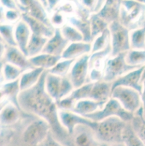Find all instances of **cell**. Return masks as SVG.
Here are the masks:
<instances>
[{
	"instance_id": "cell-1",
	"label": "cell",
	"mask_w": 145,
	"mask_h": 146,
	"mask_svg": "<svg viewBox=\"0 0 145 146\" xmlns=\"http://www.w3.org/2000/svg\"><path fill=\"white\" fill-rule=\"evenodd\" d=\"M47 74L48 71L45 70L34 87L21 92L18 96L19 106L24 112L46 121L53 135L60 143L64 146H72L71 135L60 122L57 103L45 90Z\"/></svg>"
},
{
	"instance_id": "cell-2",
	"label": "cell",
	"mask_w": 145,
	"mask_h": 146,
	"mask_svg": "<svg viewBox=\"0 0 145 146\" xmlns=\"http://www.w3.org/2000/svg\"><path fill=\"white\" fill-rule=\"evenodd\" d=\"M50 131V126L46 121L26 113L18 124L14 146H39Z\"/></svg>"
},
{
	"instance_id": "cell-3",
	"label": "cell",
	"mask_w": 145,
	"mask_h": 146,
	"mask_svg": "<svg viewBox=\"0 0 145 146\" xmlns=\"http://www.w3.org/2000/svg\"><path fill=\"white\" fill-rule=\"evenodd\" d=\"M127 123L116 117L98 122L94 130L97 139L102 144L112 145L123 143V134Z\"/></svg>"
},
{
	"instance_id": "cell-4",
	"label": "cell",
	"mask_w": 145,
	"mask_h": 146,
	"mask_svg": "<svg viewBox=\"0 0 145 146\" xmlns=\"http://www.w3.org/2000/svg\"><path fill=\"white\" fill-rule=\"evenodd\" d=\"M145 1H121L119 22L130 31L142 27Z\"/></svg>"
},
{
	"instance_id": "cell-5",
	"label": "cell",
	"mask_w": 145,
	"mask_h": 146,
	"mask_svg": "<svg viewBox=\"0 0 145 146\" xmlns=\"http://www.w3.org/2000/svg\"><path fill=\"white\" fill-rule=\"evenodd\" d=\"M45 90L57 104L70 95L73 91V86L69 77H61L48 73L45 82Z\"/></svg>"
},
{
	"instance_id": "cell-6",
	"label": "cell",
	"mask_w": 145,
	"mask_h": 146,
	"mask_svg": "<svg viewBox=\"0 0 145 146\" xmlns=\"http://www.w3.org/2000/svg\"><path fill=\"white\" fill-rule=\"evenodd\" d=\"M112 46L111 57L128 52L131 49L130 42V31L119 21H116L109 25Z\"/></svg>"
},
{
	"instance_id": "cell-7",
	"label": "cell",
	"mask_w": 145,
	"mask_h": 146,
	"mask_svg": "<svg viewBox=\"0 0 145 146\" xmlns=\"http://www.w3.org/2000/svg\"><path fill=\"white\" fill-rule=\"evenodd\" d=\"M83 117L96 122L108 118L116 117L126 123H129L133 119L134 114L125 110L117 100L110 98L102 110Z\"/></svg>"
},
{
	"instance_id": "cell-8",
	"label": "cell",
	"mask_w": 145,
	"mask_h": 146,
	"mask_svg": "<svg viewBox=\"0 0 145 146\" xmlns=\"http://www.w3.org/2000/svg\"><path fill=\"white\" fill-rule=\"evenodd\" d=\"M127 52L111 57L106 63L103 81L112 83L126 74L141 67L129 65L125 60Z\"/></svg>"
},
{
	"instance_id": "cell-9",
	"label": "cell",
	"mask_w": 145,
	"mask_h": 146,
	"mask_svg": "<svg viewBox=\"0 0 145 146\" xmlns=\"http://www.w3.org/2000/svg\"><path fill=\"white\" fill-rule=\"evenodd\" d=\"M111 98L117 100L125 110L133 114L142 107L140 93L130 88H115L111 92Z\"/></svg>"
},
{
	"instance_id": "cell-10",
	"label": "cell",
	"mask_w": 145,
	"mask_h": 146,
	"mask_svg": "<svg viewBox=\"0 0 145 146\" xmlns=\"http://www.w3.org/2000/svg\"><path fill=\"white\" fill-rule=\"evenodd\" d=\"M59 115L61 125L70 135L72 134L75 127L78 125L87 126L94 130L98 125V122L69 110H59Z\"/></svg>"
},
{
	"instance_id": "cell-11",
	"label": "cell",
	"mask_w": 145,
	"mask_h": 146,
	"mask_svg": "<svg viewBox=\"0 0 145 146\" xmlns=\"http://www.w3.org/2000/svg\"><path fill=\"white\" fill-rule=\"evenodd\" d=\"M16 2L19 10L26 14L36 20L43 23L51 28L55 27L48 18L45 9L41 2L38 1H19Z\"/></svg>"
},
{
	"instance_id": "cell-12",
	"label": "cell",
	"mask_w": 145,
	"mask_h": 146,
	"mask_svg": "<svg viewBox=\"0 0 145 146\" xmlns=\"http://www.w3.org/2000/svg\"><path fill=\"white\" fill-rule=\"evenodd\" d=\"M90 58L88 54L84 55L78 58L72 65L68 77L74 89L81 87L87 81Z\"/></svg>"
},
{
	"instance_id": "cell-13",
	"label": "cell",
	"mask_w": 145,
	"mask_h": 146,
	"mask_svg": "<svg viewBox=\"0 0 145 146\" xmlns=\"http://www.w3.org/2000/svg\"><path fill=\"white\" fill-rule=\"evenodd\" d=\"M72 146H102L94 130L85 125H78L71 135Z\"/></svg>"
},
{
	"instance_id": "cell-14",
	"label": "cell",
	"mask_w": 145,
	"mask_h": 146,
	"mask_svg": "<svg viewBox=\"0 0 145 146\" xmlns=\"http://www.w3.org/2000/svg\"><path fill=\"white\" fill-rule=\"evenodd\" d=\"M145 66H144L132 70L116 79L112 83L111 91L117 87L121 86L135 90L141 94L143 89L141 79Z\"/></svg>"
},
{
	"instance_id": "cell-15",
	"label": "cell",
	"mask_w": 145,
	"mask_h": 146,
	"mask_svg": "<svg viewBox=\"0 0 145 146\" xmlns=\"http://www.w3.org/2000/svg\"><path fill=\"white\" fill-rule=\"evenodd\" d=\"M4 57L1 58L4 63L10 64L19 69L23 72L35 69L29 60V58L18 48L15 46H7Z\"/></svg>"
},
{
	"instance_id": "cell-16",
	"label": "cell",
	"mask_w": 145,
	"mask_h": 146,
	"mask_svg": "<svg viewBox=\"0 0 145 146\" xmlns=\"http://www.w3.org/2000/svg\"><path fill=\"white\" fill-rule=\"evenodd\" d=\"M25 114V112L17 107L15 105L9 103L1 108V127L15 126L21 121Z\"/></svg>"
},
{
	"instance_id": "cell-17",
	"label": "cell",
	"mask_w": 145,
	"mask_h": 146,
	"mask_svg": "<svg viewBox=\"0 0 145 146\" xmlns=\"http://www.w3.org/2000/svg\"><path fill=\"white\" fill-rule=\"evenodd\" d=\"M69 41L63 36L61 30L59 28H56L55 29L54 35L48 40L42 53L61 56L69 45Z\"/></svg>"
},
{
	"instance_id": "cell-18",
	"label": "cell",
	"mask_w": 145,
	"mask_h": 146,
	"mask_svg": "<svg viewBox=\"0 0 145 146\" xmlns=\"http://www.w3.org/2000/svg\"><path fill=\"white\" fill-rule=\"evenodd\" d=\"M21 92L19 78L14 81L7 82L1 85V100L3 99L4 101L11 103L21 110L18 102V96Z\"/></svg>"
},
{
	"instance_id": "cell-19",
	"label": "cell",
	"mask_w": 145,
	"mask_h": 146,
	"mask_svg": "<svg viewBox=\"0 0 145 146\" xmlns=\"http://www.w3.org/2000/svg\"><path fill=\"white\" fill-rule=\"evenodd\" d=\"M121 1H107L100 10L96 13L109 25L116 21H119Z\"/></svg>"
},
{
	"instance_id": "cell-20",
	"label": "cell",
	"mask_w": 145,
	"mask_h": 146,
	"mask_svg": "<svg viewBox=\"0 0 145 146\" xmlns=\"http://www.w3.org/2000/svg\"><path fill=\"white\" fill-rule=\"evenodd\" d=\"M31 30L23 20L19 21L15 29V38L17 47L28 57L27 46L31 37Z\"/></svg>"
},
{
	"instance_id": "cell-21",
	"label": "cell",
	"mask_w": 145,
	"mask_h": 146,
	"mask_svg": "<svg viewBox=\"0 0 145 146\" xmlns=\"http://www.w3.org/2000/svg\"><path fill=\"white\" fill-rule=\"evenodd\" d=\"M21 17L22 20L25 21L30 27L32 34L44 37L49 39L54 35L55 29L48 27L43 23L36 20L26 14L22 13Z\"/></svg>"
},
{
	"instance_id": "cell-22",
	"label": "cell",
	"mask_w": 145,
	"mask_h": 146,
	"mask_svg": "<svg viewBox=\"0 0 145 146\" xmlns=\"http://www.w3.org/2000/svg\"><path fill=\"white\" fill-rule=\"evenodd\" d=\"M91 43L84 41L72 42L68 46L61 57L64 60H76L91 52Z\"/></svg>"
},
{
	"instance_id": "cell-23",
	"label": "cell",
	"mask_w": 145,
	"mask_h": 146,
	"mask_svg": "<svg viewBox=\"0 0 145 146\" xmlns=\"http://www.w3.org/2000/svg\"><path fill=\"white\" fill-rule=\"evenodd\" d=\"M112 83L104 81L93 82L89 100L96 102H108L111 98Z\"/></svg>"
},
{
	"instance_id": "cell-24",
	"label": "cell",
	"mask_w": 145,
	"mask_h": 146,
	"mask_svg": "<svg viewBox=\"0 0 145 146\" xmlns=\"http://www.w3.org/2000/svg\"><path fill=\"white\" fill-rule=\"evenodd\" d=\"M107 102H96L92 100H82L76 102L71 110L77 114L84 116L102 110Z\"/></svg>"
},
{
	"instance_id": "cell-25",
	"label": "cell",
	"mask_w": 145,
	"mask_h": 146,
	"mask_svg": "<svg viewBox=\"0 0 145 146\" xmlns=\"http://www.w3.org/2000/svg\"><path fill=\"white\" fill-rule=\"evenodd\" d=\"M61 58V56L41 53L35 57L29 58V60L35 68H42L45 70H49L55 66Z\"/></svg>"
},
{
	"instance_id": "cell-26",
	"label": "cell",
	"mask_w": 145,
	"mask_h": 146,
	"mask_svg": "<svg viewBox=\"0 0 145 146\" xmlns=\"http://www.w3.org/2000/svg\"><path fill=\"white\" fill-rule=\"evenodd\" d=\"M45 71L42 68H35L23 73L20 77L21 91L29 90L34 87L39 80Z\"/></svg>"
},
{
	"instance_id": "cell-27",
	"label": "cell",
	"mask_w": 145,
	"mask_h": 146,
	"mask_svg": "<svg viewBox=\"0 0 145 146\" xmlns=\"http://www.w3.org/2000/svg\"><path fill=\"white\" fill-rule=\"evenodd\" d=\"M69 21L74 27L77 29L82 34L83 41L91 43L92 41V38L91 36L90 21L83 20L78 17H72L69 18Z\"/></svg>"
},
{
	"instance_id": "cell-28",
	"label": "cell",
	"mask_w": 145,
	"mask_h": 146,
	"mask_svg": "<svg viewBox=\"0 0 145 146\" xmlns=\"http://www.w3.org/2000/svg\"><path fill=\"white\" fill-rule=\"evenodd\" d=\"M49 38L44 37L37 36L31 34L28 46V58H31L42 53V51L48 42Z\"/></svg>"
},
{
	"instance_id": "cell-29",
	"label": "cell",
	"mask_w": 145,
	"mask_h": 146,
	"mask_svg": "<svg viewBox=\"0 0 145 146\" xmlns=\"http://www.w3.org/2000/svg\"><path fill=\"white\" fill-rule=\"evenodd\" d=\"M130 123L136 134L145 143V117L142 107L134 114V117Z\"/></svg>"
},
{
	"instance_id": "cell-30",
	"label": "cell",
	"mask_w": 145,
	"mask_h": 146,
	"mask_svg": "<svg viewBox=\"0 0 145 146\" xmlns=\"http://www.w3.org/2000/svg\"><path fill=\"white\" fill-rule=\"evenodd\" d=\"M130 42L131 49H145V27H141L130 31Z\"/></svg>"
},
{
	"instance_id": "cell-31",
	"label": "cell",
	"mask_w": 145,
	"mask_h": 146,
	"mask_svg": "<svg viewBox=\"0 0 145 146\" xmlns=\"http://www.w3.org/2000/svg\"><path fill=\"white\" fill-rule=\"evenodd\" d=\"M123 143L125 146H145V143L141 139L133 130L130 123H127L123 134Z\"/></svg>"
},
{
	"instance_id": "cell-32",
	"label": "cell",
	"mask_w": 145,
	"mask_h": 146,
	"mask_svg": "<svg viewBox=\"0 0 145 146\" xmlns=\"http://www.w3.org/2000/svg\"><path fill=\"white\" fill-rule=\"evenodd\" d=\"M90 21L92 40L95 39V37L98 36L106 30L108 29V24L100 18L96 13L90 16Z\"/></svg>"
},
{
	"instance_id": "cell-33",
	"label": "cell",
	"mask_w": 145,
	"mask_h": 146,
	"mask_svg": "<svg viewBox=\"0 0 145 146\" xmlns=\"http://www.w3.org/2000/svg\"><path fill=\"white\" fill-rule=\"evenodd\" d=\"M126 63L132 66L142 67L145 66V49H130L125 57Z\"/></svg>"
},
{
	"instance_id": "cell-34",
	"label": "cell",
	"mask_w": 145,
	"mask_h": 146,
	"mask_svg": "<svg viewBox=\"0 0 145 146\" xmlns=\"http://www.w3.org/2000/svg\"><path fill=\"white\" fill-rule=\"evenodd\" d=\"M14 26L8 24L1 25L0 27L1 40L8 46L17 47L15 38Z\"/></svg>"
},
{
	"instance_id": "cell-35",
	"label": "cell",
	"mask_w": 145,
	"mask_h": 146,
	"mask_svg": "<svg viewBox=\"0 0 145 146\" xmlns=\"http://www.w3.org/2000/svg\"><path fill=\"white\" fill-rule=\"evenodd\" d=\"M76 60H64L60 61L53 68L47 70L48 73L61 77H65L72 68Z\"/></svg>"
},
{
	"instance_id": "cell-36",
	"label": "cell",
	"mask_w": 145,
	"mask_h": 146,
	"mask_svg": "<svg viewBox=\"0 0 145 146\" xmlns=\"http://www.w3.org/2000/svg\"><path fill=\"white\" fill-rule=\"evenodd\" d=\"M92 86L93 82L85 84L81 87L75 89L68 96L75 103L80 100L89 99Z\"/></svg>"
},
{
	"instance_id": "cell-37",
	"label": "cell",
	"mask_w": 145,
	"mask_h": 146,
	"mask_svg": "<svg viewBox=\"0 0 145 146\" xmlns=\"http://www.w3.org/2000/svg\"><path fill=\"white\" fill-rule=\"evenodd\" d=\"M2 73H3L4 79L8 82L14 81L20 78L23 72L18 68L10 64H3L1 65Z\"/></svg>"
},
{
	"instance_id": "cell-38",
	"label": "cell",
	"mask_w": 145,
	"mask_h": 146,
	"mask_svg": "<svg viewBox=\"0 0 145 146\" xmlns=\"http://www.w3.org/2000/svg\"><path fill=\"white\" fill-rule=\"evenodd\" d=\"M110 42V34L109 29L96 37L92 45L91 53H94L105 49Z\"/></svg>"
},
{
	"instance_id": "cell-39",
	"label": "cell",
	"mask_w": 145,
	"mask_h": 146,
	"mask_svg": "<svg viewBox=\"0 0 145 146\" xmlns=\"http://www.w3.org/2000/svg\"><path fill=\"white\" fill-rule=\"evenodd\" d=\"M61 31L63 36L72 43L83 41L82 34L77 29L71 25L63 26Z\"/></svg>"
},
{
	"instance_id": "cell-40",
	"label": "cell",
	"mask_w": 145,
	"mask_h": 146,
	"mask_svg": "<svg viewBox=\"0 0 145 146\" xmlns=\"http://www.w3.org/2000/svg\"><path fill=\"white\" fill-rule=\"evenodd\" d=\"M112 52V46L111 44L109 42L107 47L103 50L92 53L91 56H90V60H89V69L92 68L93 66L98 65L100 64V62L106 57L111 54Z\"/></svg>"
},
{
	"instance_id": "cell-41",
	"label": "cell",
	"mask_w": 145,
	"mask_h": 146,
	"mask_svg": "<svg viewBox=\"0 0 145 146\" xmlns=\"http://www.w3.org/2000/svg\"><path fill=\"white\" fill-rule=\"evenodd\" d=\"M39 146H65L57 141L53 135L51 130L48 133L44 140Z\"/></svg>"
},
{
	"instance_id": "cell-42",
	"label": "cell",
	"mask_w": 145,
	"mask_h": 146,
	"mask_svg": "<svg viewBox=\"0 0 145 146\" xmlns=\"http://www.w3.org/2000/svg\"><path fill=\"white\" fill-rule=\"evenodd\" d=\"M20 17L19 11L8 10L4 13V19L10 22H15L18 20Z\"/></svg>"
},
{
	"instance_id": "cell-43",
	"label": "cell",
	"mask_w": 145,
	"mask_h": 146,
	"mask_svg": "<svg viewBox=\"0 0 145 146\" xmlns=\"http://www.w3.org/2000/svg\"><path fill=\"white\" fill-rule=\"evenodd\" d=\"M104 76V72H102V70H99L98 69L93 68L91 70V72L90 74V81L96 82L99 81H102Z\"/></svg>"
},
{
	"instance_id": "cell-44",
	"label": "cell",
	"mask_w": 145,
	"mask_h": 146,
	"mask_svg": "<svg viewBox=\"0 0 145 146\" xmlns=\"http://www.w3.org/2000/svg\"><path fill=\"white\" fill-rule=\"evenodd\" d=\"M51 22L52 25H54V26L55 25L57 26H61L63 24L64 19L63 16L59 14V11H57L54 14Z\"/></svg>"
},
{
	"instance_id": "cell-45",
	"label": "cell",
	"mask_w": 145,
	"mask_h": 146,
	"mask_svg": "<svg viewBox=\"0 0 145 146\" xmlns=\"http://www.w3.org/2000/svg\"><path fill=\"white\" fill-rule=\"evenodd\" d=\"M1 3L3 6L9 9V10L19 11L17 3L14 1H1Z\"/></svg>"
},
{
	"instance_id": "cell-46",
	"label": "cell",
	"mask_w": 145,
	"mask_h": 146,
	"mask_svg": "<svg viewBox=\"0 0 145 146\" xmlns=\"http://www.w3.org/2000/svg\"><path fill=\"white\" fill-rule=\"evenodd\" d=\"M143 84V89L142 93L141 94V99L142 103V107L144 110V115L145 117V80L142 83Z\"/></svg>"
},
{
	"instance_id": "cell-47",
	"label": "cell",
	"mask_w": 145,
	"mask_h": 146,
	"mask_svg": "<svg viewBox=\"0 0 145 146\" xmlns=\"http://www.w3.org/2000/svg\"><path fill=\"white\" fill-rule=\"evenodd\" d=\"M48 2H48V5H47L45 7V8L47 7L49 10H52L56 6V4L57 3V2H59V1H49Z\"/></svg>"
},
{
	"instance_id": "cell-48",
	"label": "cell",
	"mask_w": 145,
	"mask_h": 146,
	"mask_svg": "<svg viewBox=\"0 0 145 146\" xmlns=\"http://www.w3.org/2000/svg\"><path fill=\"white\" fill-rule=\"evenodd\" d=\"M102 146H125L124 143H118V144H115V145H104L102 144Z\"/></svg>"
},
{
	"instance_id": "cell-49",
	"label": "cell",
	"mask_w": 145,
	"mask_h": 146,
	"mask_svg": "<svg viewBox=\"0 0 145 146\" xmlns=\"http://www.w3.org/2000/svg\"><path fill=\"white\" fill-rule=\"evenodd\" d=\"M145 80V69H144V73H143V74H142V79H141V83H142H142H143V82Z\"/></svg>"
},
{
	"instance_id": "cell-50",
	"label": "cell",
	"mask_w": 145,
	"mask_h": 146,
	"mask_svg": "<svg viewBox=\"0 0 145 146\" xmlns=\"http://www.w3.org/2000/svg\"><path fill=\"white\" fill-rule=\"evenodd\" d=\"M142 27H145V19L144 20V23H143V25H142Z\"/></svg>"
}]
</instances>
